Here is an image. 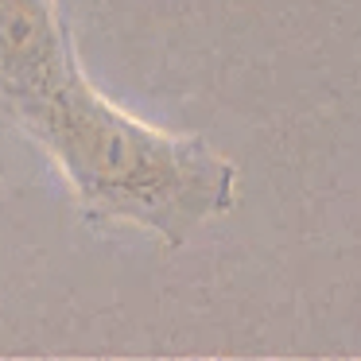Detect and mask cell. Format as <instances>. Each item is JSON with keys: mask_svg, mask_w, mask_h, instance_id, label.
Returning <instances> with one entry per match:
<instances>
[{"mask_svg": "<svg viewBox=\"0 0 361 361\" xmlns=\"http://www.w3.org/2000/svg\"><path fill=\"white\" fill-rule=\"evenodd\" d=\"M0 121L51 159L90 226L183 245L233 206L229 159L97 90L59 0H0Z\"/></svg>", "mask_w": 361, "mask_h": 361, "instance_id": "cell-1", "label": "cell"}]
</instances>
